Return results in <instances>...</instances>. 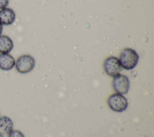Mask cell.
<instances>
[{
  "mask_svg": "<svg viewBox=\"0 0 154 137\" xmlns=\"http://www.w3.org/2000/svg\"><path fill=\"white\" fill-rule=\"evenodd\" d=\"M139 56L136 51L131 48L123 49L119 56V62L122 68L125 70L133 69L138 64Z\"/></svg>",
  "mask_w": 154,
  "mask_h": 137,
  "instance_id": "6da1fadb",
  "label": "cell"
},
{
  "mask_svg": "<svg viewBox=\"0 0 154 137\" xmlns=\"http://www.w3.org/2000/svg\"><path fill=\"white\" fill-rule=\"evenodd\" d=\"M107 103L111 110L117 112L124 111L128 106L126 98L123 94L117 93L112 94L108 97Z\"/></svg>",
  "mask_w": 154,
  "mask_h": 137,
  "instance_id": "7a4b0ae2",
  "label": "cell"
},
{
  "mask_svg": "<svg viewBox=\"0 0 154 137\" xmlns=\"http://www.w3.org/2000/svg\"><path fill=\"white\" fill-rule=\"evenodd\" d=\"M15 67L20 73L30 72L35 66V59L29 55H22L15 61Z\"/></svg>",
  "mask_w": 154,
  "mask_h": 137,
  "instance_id": "3957f363",
  "label": "cell"
},
{
  "mask_svg": "<svg viewBox=\"0 0 154 137\" xmlns=\"http://www.w3.org/2000/svg\"><path fill=\"white\" fill-rule=\"evenodd\" d=\"M105 72L109 76L114 77L120 74L122 68L119 59L115 56H108L105 59L103 64Z\"/></svg>",
  "mask_w": 154,
  "mask_h": 137,
  "instance_id": "277c9868",
  "label": "cell"
},
{
  "mask_svg": "<svg viewBox=\"0 0 154 137\" xmlns=\"http://www.w3.org/2000/svg\"><path fill=\"white\" fill-rule=\"evenodd\" d=\"M112 85L114 90L121 94H126L129 89V80L128 78L122 74H119L113 77Z\"/></svg>",
  "mask_w": 154,
  "mask_h": 137,
  "instance_id": "5b68a950",
  "label": "cell"
},
{
  "mask_svg": "<svg viewBox=\"0 0 154 137\" xmlns=\"http://www.w3.org/2000/svg\"><path fill=\"white\" fill-rule=\"evenodd\" d=\"M16 14L10 8H4L0 10V23L2 25H11L15 20Z\"/></svg>",
  "mask_w": 154,
  "mask_h": 137,
  "instance_id": "8992f818",
  "label": "cell"
},
{
  "mask_svg": "<svg viewBox=\"0 0 154 137\" xmlns=\"http://www.w3.org/2000/svg\"><path fill=\"white\" fill-rule=\"evenodd\" d=\"M15 65V59L9 53H0V69L4 71L11 70Z\"/></svg>",
  "mask_w": 154,
  "mask_h": 137,
  "instance_id": "52a82bcc",
  "label": "cell"
},
{
  "mask_svg": "<svg viewBox=\"0 0 154 137\" xmlns=\"http://www.w3.org/2000/svg\"><path fill=\"white\" fill-rule=\"evenodd\" d=\"M13 42L7 35L0 36V53H9L13 48Z\"/></svg>",
  "mask_w": 154,
  "mask_h": 137,
  "instance_id": "ba28073f",
  "label": "cell"
},
{
  "mask_svg": "<svg viewBox=\"0 0 154 137\" xmlns=\"http://www.w3.org/2000/svg\"><path fill=\"white\" fill-rule=\"evenodd\" d=\"M13 130V123L12 120L5 115L0 117V130L3 133L8 134Z\"/></svg>",
  "mask_w": 154,
  "mask_h": 137,
  "instance_id": "9c48e42d",
  "label": "cell"
},
{
  "mask_svg": "<svg viewBox=\"0 0 154 137\" xmlns=\"http://www.w3.org/2000/svg\"><path fill=\"white\" fill-rule=\"evenodd\" d=\"M8 137H25L23 134L19 130H13L8 134Z\"/></svg>",
  "mask_w": 154,
  "mask_h": 137,
  "instance_id": "30bf717a",
  "label": "cell"
},
{
  "mask_svg": "<svg viewBox=\"0 0 154 137\" xmlns=\"http://www.w3.org/2000/svg\"><path fill=\"white\" fill-rule=\"evenodd\" d=\"M9 0H0V9L7 7L8 5Z\"/></svg>",
  "mask_w": 154,
  "mask_h": 137,
  "instance_id": "8fae6325",
  "label": "cell"
},
{
  "mask_svg": "<svg viewBox=\"0 0 154 137\" xmlns=\"http://www.w3.org/2000/svg\"><path fill=\"white\" fill-rule=\"evenodd\" d=\"M2 29H3L2 25L0 23V36L1 35V34H2Z\"/></svg>",
  "mask_w": 154,
  "mask_h": 137,
  "instance_id": "7c38bea8",
  "label": "cell"
},
{
  "mask_svg": "<svg viewBox=\"0 0 154 137\" xmlns=\"http://www.w3.org/2000/svg\"><path fill=\"white\" fill-rule=\"evenodd\" d=\"M0 137H4V136H3V135H2V133L0 132Z\"/></svg>",
  "mask_w": 154,
  "mask_h": 137,
  "instance_id": "4fadbf2b",
  "label": "cell"
}]
</instances>
